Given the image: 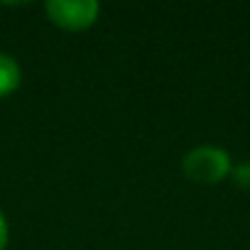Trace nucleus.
Masks as SVG:
<instances>
[{
    "label": "nucleus",
    "instance_id": "20e7f679",
    "mask_svg": "<svg viewBox=\"0 0 250 250\" xmlns=\"http://www.w3.org/2000/svg\"><path fill=\"white\" fill-rule=\"evenodd\" d=\"M8 238H10V228H8L5 213L0 211V250H5V248H8Z\"/></svg>",
    "mask_w": 250,
    "mask_h": 250
},
{
    "label": "nucleus",
    "instance_id": "f257e3e1",
    "mask_svg": "<svg viewBox=\"0 0 250 250\" xmlns=\"http://www.w3.org/2000/svg\"><path fill=\"white\" fill-rule=\"evenodd\" d=\"M184 174L196 184H218L230 174V155L216 145H201L184 155Z\"/></svg>",
    "mask_w": 250,
    "mask_h": 250
},
{
    "label": "nucleus",
    "instance_id": "f03ea898",
    "mask_svg": "<svg viewBox=\"0 0 250 250\" xmlns=\"http://www.w3.org/2000/svg\"><path fill=\"white\" fill-rule=\"evenodd\" d=\"M44 8L49 20L69 32L88 30L101 15V5L96 0H49Z\"/></svg>",
    "mask_w": 250,
    "mask_h": 250
},
{
    "label": "nucleus",
    "instance_id": "7ed1b4c3",
    "mask_svg": "<svg viewBox=\"0 0 250 250\" xmlns=\"http://www.w3.org/2000/svg\"><path fill=\"white\" fill-rule=\"evenodd\" d=\"M20 81H22V69L15 62V57L0 52V98L15 93Z\"/></svg>",
    "mask_w": 250,
    "mask_h": 250
}]
</instances>
